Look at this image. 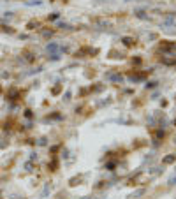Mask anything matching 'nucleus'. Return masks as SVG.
<instances>
[{
    "instance_id": "1",
    "label": "nucleus",
    "mask_w": 176,
    "mask_h": 199,
    "mask_svg": "<svg viewBox=\"0 0 176 199\" xmlns=\"http://www.w3.org/2000/svg\"><path fill=\"white\" fill-rule=\"evenodd\" d=\"M123 44H125L127 48H132V46H136V41H134L132 37H123Z\"/></svg>"
},
{
    "instance_id": "2",
    "label": "nucleus",
    "mask_w": 176,
    "mask_h": 199,
    "mask_svg": "<svg viewBox=\"0 0 176 199\" xmlns=\"http://www.w3.org/2000/svg\"><path fill=\"white\" fill-rule=\"evenodd\" d=\"M176 161V155H171V157H166L164 159V164H171V162H175Z\"/></svg>"
},
{
    "instance_id": "3",
    "label": "nucleus",
    "mask_w": 176,
    "mask_h": 199,
    "mask_svg": "<svg viewBox=\"0 0 176 199\" xmlns=\"http://www.w3.org/2000/svg\"><path fill=\"white\" fill-rule=\"evenodd\" d=\"M60 90H62V86H55V88H53V94L56 95V94H60Z\"/></svg>"
}]
</instances>
